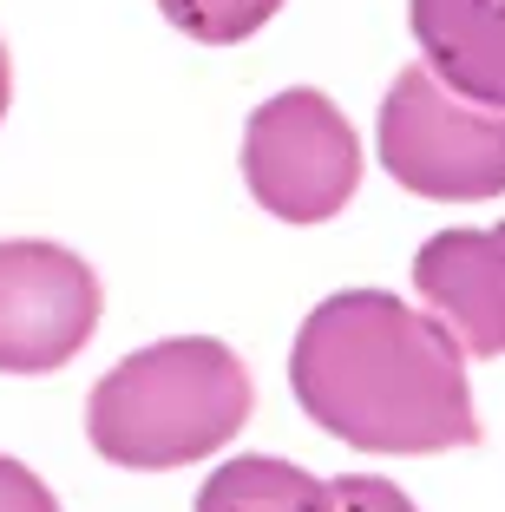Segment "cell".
<instances>
[{"instance_id":"cell-1","label":"cell","mask_w":505,"mask_h":512,"mask_svg":"<svg viewBox=\"0 0 505 512\" xmlns=\"http://www.w3.org/2000/svg\"><path fill=\"white\" fill-rule=\"evenodd\" d=\"M289 388L322 434L361 453H446L479 440L453 329L387 289H342L309 309L289 348Z\"/></svg>"},{"instance_id":"cell-2","label":"cell","mask_w":505,"mask_h":512,"mask_svg":"<svg viewBox=\"0 0 505 512\" xmlns=\"http://www.w3.org/2000/svg\"><path fill=\"white\" fill-rule=\"evenodd\" d=\"M250 368L210 335H171L125 355L86 401V434L112 467L164 473L230 447L250 421Z\"/></svg>"},{"instance_id":"cell-3","label":"cell","mask_w":505,"mask_h":512,"mask_svg":"<svg viewBox=\"0 0 505 512\" xmlns=\"http://www.w3.org/2000/svg\"><path fill=\"white\" fill-rule=\"evenodd\" d=\"M381 165L394 184L440 204L505 197V112L446 92L427 66H407L381 99Z\"/></svg>"},{"instance_id":"cell-4","label":"cell","mask_w":505,"mask_h":512,"mask_svg":"<svg viewBox=\"0 0 505 512\" xmlns=\"http://www.w3.org/2000/svg\"><path fill=\"white\" fill-rule=\"evenodd\" d=\"M243 184L283 224H328L361 184V138L315 86L276 92L243 125Z\"/></svg>"},{"instance_id":"cell-5","label":"cell","mask_w":505,"mask_h":512,"mask_svg":"<svg viewBox=\"0 0 505 512\" xmlns=\"http://www.w3.org/2000/svg\"><path fill=\"white\" fill-rule=\"evenodd\" d=\"M99 329V276L60 243H0V375H53Z\"/></svg>"},{"instance_id":"cell-6","label":"cell","mask_w":505,"mask_h":512,"mask_svg":"<svg viewBox=\"0 0 505 512\" xmlns=\"http://www.w3.org/2000/svg\"><path fill=\"white\" fill-rule=\"evenodd\" d=\"M414 289L466 355H505V230H440L414 256Z\"/></svg>"},{"instance_id":"cell-7","label":"cell","mask_w":505,"mask_h":512,"mask_svg":"<svg viewBox=\"0 0 505 512\" xmlns=\"http://www.w3.org/2000/svg\"><path fill=\"white\" fill-rule=\"evenodd\" d=\"M414 40L446 92L505 112V0H414Z\"/></svg>"},{"instance_id":"cell-8","label":"cell","mask_w":505,"mask_h":512,"mask_svg":"<svg viewBox=\"0 0 505 512\" xmlns=\"http://www.w3.org/2000/svg\"><path fill=\"white\" fill-rule=\"evenodd\" d=\"M191 512H328V480L289 467L276 453H243L210 473Z\"/></svg>"},{"instance_id":"cell-9","label":"cell","mask_w":505,"mask_h":512,"mask_svg":"<svg viewBox=\"0 0 505 512\" xmlns=\"http://www.w3.org/2000/svg\"><path fill=\"white\" fill-rule=\"evenodd\" d=\"M164 20L178 33H191L197 46H237L250 40L263 20H276L283 0H158Z\"/></svg>"},{"instance_id":"cell-10","label":"cell","mask_w":505,"mask_h":512,"mask_svg":"<svg viewBox=\"0 0 505 512\" xmlns=\"http://www.w3.org/2000/svg\"><path fill=\"white\" fill-rule=\"evenodd\" d=\"M328 512H414V499H407L394 480L342 473V480H328Z\"/></svg>"},{"instance_id":"cell-11","label":"cell","mask_w":505,"mask_h":512,"mask_svg":"<svg viewBox=\"0 0 505 512\" xmlns=\"http://www.w3.org/2000/svg\"><path fill=\"white\" fill-rule=\"evenodd\" d=\"M0 512H60V499L46 493L40 473H27L20 460L0 453Z\"/></svg>"},{"instance_id":"cell-12","label":"cell","mask_w":505,"mask_h":512,"mask_svg":"<svg viewBox=\"0 0 505 512\" xmlns=\"http://www.w3.org/2000/svg\"><path fill=\"white\" fill-rule=\"evenodd\" d=\"M7 92H14V66H7V46H0V119H7Z\"/></svg>"},{"instance_id":"cell-13","label":"cell","mask_w":505,"mask_h":512,"mask_svg":"<svg viewBox=\"0 0 505 512\" xmlns=\"http://www.w3.org/2000/svg\"><path fill=\"white\" fill-rule=\"evenodd\" d=\"M499 230H505V224H499Z\"/></svg>"}]
</instances>
